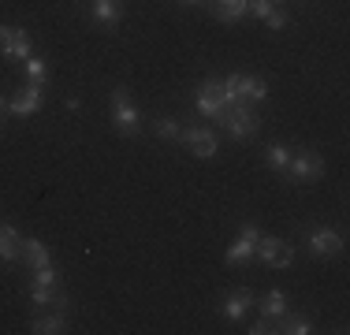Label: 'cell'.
Here are the masks:
<instances>
[{
	"mask_svg": "<svg viewBox=\"0 0 350 335\" xmlns=\"http://www.w3.org/2000/svg\"><path fill=\"white\" fill-rule=\"evenodd\" d=\"M23 257V234L12 224H0V261H19Z\"/></svg>",
	"mask_w": 350,
	"mask_h": 335,
	"instance_id": "12",
	"label": "cell"
},
{
	"mask_svg": "<svg viewBox=\"0 0 350 335\" xmlns=\"http://www.w3.org/2000/svg\"><path fill=\"white\" fill-rule=\"evenodd\" d=\"M283 313H287V295H283L280 287L265 291V295H261V317L276 321V317H283Z\"/></svg>",
	"mask_w": 350,
	"mask_h": 335,
	"instance_id": "15",
	"label": "cell"
},
{
	"mask_svg": "<svg viewBox=\"0 0 350 335\" xmlns=\"http://www.w3.org/2000/svg\"><path fill=\"white\" fill-rule=\"evenodd\" d=\"M224 86H228L231 100H239V105H257V100H269V82L257 79V75H228V79H224Z\"/></svg>",
	"mask_w": 350,
	"mask_h": 335,
	"instance_id": "3",
	"label": "cell"
},
{
	"mask_svg": "<svg viewBox=\"0 0 350 335\" xmlns=\"http://www.w3.org/2000/svg\"><path fill=\"white\" fill-rule=\"evenodd\" d=\"M276 8V0H246V12L250 15H257V19H265V15Z\"/></svg>",
	"mask_w": 350,
	"mask_h": 335,
	"instance_id": "25",
	"label": "cell"
},
{
	"mask_svg": "<svg viewBox=\"0 0 350 335\" xmlns=\"http://www.w3.org/2000/svg\"><path fill=\"white\" fill-rule=\"evenodd\" d=\"M213 15L220 23H235V19H243V15H246V0H216Z\"/></svg>",
	"mask_w": 350,
	"mask_h": 335,
	"instance_id": "18",
	"label": "cell"
},
{
	"mask_svg": "<svg viewBox=\"0 0 350 335\" xmlns=\"http://www.w3.org/2000/svg\"><path fill=\"white\" fill-rule=\"evenodd\" d=\"M4 108H8V100H4V97H0V112H4Z\"/></svg>",
	"mask_w": 350,
	"mask_h": 335,
	"instance_id": "28",
	"label": "cell"
},
{
	"mask_svg": "<svg viewBox=\"0 0 350 335\" xmlns=\"http://www.w3.org/2000/svg\"><path fill=\"white\" fill-rule=\"evenodd\" d=\"M306 250L313 257H336V254H343V234L336 228H328V224H317V228L306 231Z\"/></svg>",
	"mask_w": 350,
	"mask_h": 335,
	"instance_id": "6",
	"label": "cell"
},
{
	"mask_svg": "<svg viewBox=\"0 0 350 335\" xmlns=\"http://www.w3.org/2000/svg\"><path fill=\"white\" fill-rule=\"evenodd\" d=\"M179 4H187V8H194V4H202V0H179Z\"/></svg>",
	"mask_w": 350,
	"mask_h": 335,
	"instance_id": "27",
	"label": "cell"
},
{
	"mask_svg": "<svg viewBox=\"0 0 350 335\" xmlns=\"http://www.w3.org/2000/svg\"><path fill=\"white\" fill-rule=\"evenodd\" d=\"M23 261H27L30 268H45V265H53V257H49L45 242H38V239H23Z\"/></svg>",
	"mask_w": 350,
	"mask_h": 335,
	"instance_id": "16",
	"label": "cell"
},
{
	"mask_svg": "<svg viewBox=\"0 0 350 335\" xmlns=\"http://www.w3.org/2000/svg\"><path fill=\"white\" fill-rule=\"evenodd\" d=\"M0 56L8 60H27L30 56V38L23 27H0Z\"/></svg>",
	"mask_w": 350,
	"mask_h": 335,
	"instance_id": "10",
	"label": "cell"
},
{
	"mask_svg": "<svg viewBox=\"0 0 350 335\" xmlns=\"http://www.w3.org/2000/svg\"><path fill=\"white\" fill-rule=\"evenodd\" d=\"M90 12H94V19L97 23H120L123 19V4L120 0H94V4H90Z\"/></svg>",
	"mask_w": 350,
	"mask_h": 335,
	"instance_id": "17",
	"label": "cell"
},
{
	"mask_svg": "<svg viewBox=\"0 0 350 335\" xmlns=\"http://www.w3.org/2000/svg\"><path fill=\"white\" fill-rule=\"evenodd\" d=\"M276 324L280 328L276 332H287V335H306V332H313V324H310V317H276Z\"/></svg>",
	"mask_w": 350,
	"mask_h": 335,
	"instance_id": "20",
	"label": "cell"
},
{
	"mask_svg": "<svg viewBox=\"0 0 350 335\" xmlns=\"http://www.w3.org/2000/svg\"><path fill=\"white\" fill-rule=\"evenodd\" d=\"M276 4H280V0H276Z\"/></svg>",
	"mask_w": 350,
	"mask_h": 335,
	"instance_id": "30",
	"label": "cell"
},
{
	"mask_svg": "<svg viewBox=\"0 0 350 335\" xmlns=\"http://www.w3.org/2000/svg\"><path fill=\"white\" fill-rule=\"evenodd\" d=\"M153 131H157V138H164V142H179V138H183L179 120H172V116H157V120H153Z\"/></svg>",
	"mask_w": 350,
	"mask_h": 335,
	"instance_id": "19",
	"label": "cell"
},
{
	"mask_svg": "<svg viewBox=\"0 0 350 335\" xmlns=\"http://www.w3.org/2000/svg\"><path fill=\"white\" fill-rule=\"evenodd\" d=\"M23 71H27V82H45V75H49V64L41 60V56L30 53L27 60H23Z\"/></svg>",
	"mask_w": 350,
	"mask_h": 335,
	"instance_id": "21",
	"label": "cell"
},
{
	"mask_svg": "<svg viewBox=\"0 0 350 335\" xmlns=\"http://www.w3.org/2000/svg\"><path fill=\"white\" fill-rule=\"evenodd\" d=\"M112 127L120 131L123 138H138L142 134V116H138V108L131 105V97L123 86L112 90Z\"/></svg>",
	"mask_w": 350,
	"mask_h": 335,
	"instance_id": "2",
	"label": "cell"
},
{
	"mask_svg": "<svg viewBox=\"0 0 350 335\" xmlns=\"http://www.w3.org/2000/svg\"><path fill=\"white\" fill-rule=\"evenodd\" d=\"M216 123H220V127L228 131L235 142H246V138H254V134L261 131V116L254 112V105H239V100H235V105H231Z\"/></svg>",
	"mask_w": 350,
	"mask_h": 335,
	"instance_id": "1",
	"label": "cell"
},
{
	"mask_svg": "<svg viewBox=\"0 0 350 335\" xmlns=\"http://www.w3.org/2000/svg\"><path fill=\"white\" fill-rule=\"evenodd\" d=\"M183 142H187V149L198 157V161H213L216 157V134L209 127H183Z\"/></svg>",
	"mask_w": 350,
	"mask_h": 335,
	"instance_id": "9",
	"label": "cell"
},
{
	"mask_svg": "<svg viewBox=\"0 0 350 335\" xmlns=\"http://www.w3.org/2000/svg\"><path fill=\"white\" fill-rule=\"evenodd\" d=\"M34 283H45V287H60V276H56L53 265H45V268H34Z\"/></svg>",
	"mask_w": 350,
	"mask_h": 335,
	"instance_id": "23",
	"label": "cell"
},
{
	"mask_svg": "<svg viewBox=\"0 0 350 335\" xmlns=\"http://www.w3.org/2000/svg\"><path fill=\"white\" fill-rule=\"evenodd\" d=\"M265 27H269V30H283V27H287V12H283V8L276 4V8H272V12L269 15H265Z\"/></svg>",
	"mask_w": 350,
	"mask_h": 335,
	"instance_id": "24",
	"label": "cell"
},
{
	"mask_svg": "<svg viewBox=\"0 0 350 335\" xmlns=\"http://www.w3.org/2000/svg\"><path fill=\"white\" fill-rule=\"evenodd\" d=\"M30 332L34 335H60V332H68V321H64L60 309H53V313L34 317V321H30Z\"/></svg>",
	"mask_w": 350,
	"mask_h": 335,
	"instance_id": "14",
	"label": "cell"
},
{
	"mask_svg": "<svg viewBox=\"0 0 350 335\" xmlns=\"http://www.w3.org/2000/svg\"><path fill=\"white\" fill-rule=\"evenodd\" d=\"M287 179H295V183H317L324 175V157L321 153H313V149H298V153H291V161H287Z\"/></svg>",
	"mask_w": 350,
	"mask_h": 335,
	"instance_id": "5",
	"label": "cell"
},
{
	"mask_svg": "<svg viewBox=\"0 0 350 335\" xmlns=\"http://www.w3.org/2000/svg\"><path fill=\"white\" fill-rule=\"evenodd\" d=\"M254 257H257V261H265L269 268H287L291 261H295V250H291L283 239H276V234H265L261 231V239H257V246H254Z\"/></svg>",
	"mask_w": 350,
	"mask_h": 335,
	"instance_id": "7",
	"label": "cell"
},
{
	"mask_svg": "<svg viewBox=\"0 0 350 335\" xmlns=\"http://www.w3.org/2000/svg\"><path fill=\"white\" fill-rule=\"evenodd\" d=\"M254 306V295H250L246 287H239V291H228V298H224V317H228V321H243L246 317V309Z\"/></svg>",
	"mask_w": 350,
	"mask_h": 335,
	"instance_id": "13",
	"label": "cell"
},
{
	"mask_svg": "<svg viewBox=\"0 0 350 335\" xmlns=\"http://www.w3.org/2000/svg\"><path fill=\"white\" fill-rule=\"evenodd\" d=\"M231 105H235V100H231V94H228V86H224V82H216V79L202 82V90H198V112H202V116L220 120Z\"/></svg>",
	"mask_w": 350,
	"mask_h": 335,
	"instance_id": "4",
	"label": "cell"
},
{
	"mask_svg": "<svg viewBox=\"0 0 350 335\" xmlns=\"http://www.w3.org/2000/svg\"><path fill=\"white\" fill-rule=\"evenodd\" d=\"M265 161H269L276 172H287V161H291V149L283 146V142H272L269 146V153H265Z\"/></svg>",
	"mask_w": 350,
	"mask_h": 335,
	"instance_id": "22",
	"label": "cell"
},
{
	"mask_svg": "<svg viewBox=\"0 0 350 335\" xmlns=\"http://www.w3.org/2000/svg\"><path fill=\"white\" fill-rule=\"evenodd\" d=\"M265 332H276V321H269V317H261V321L250 328V335H265Z\"/></svg>",
	"mask_w": 350,
	"mask_h": 335,
	"instance_id": "26",
	"label": "cell"
},
{
	"mask_svg": "<svg viewBox=\"0 0 350 335\" xmlns=\"http://www.w3.org/2000/svg\"><path fill=\"white\" fill-rule=\"evenodd\" d=\"M41 100H45V90H41V82H27L19 94L8 100V108H12L15 116H34L38 108H41Z\"/></svg>",
	"mask_w": 350,
	"mask_h": 335,
	"instance_id": "11",
	"label": "cell"
},
{
	"mask_svg": "<svg viewBox=\"0 0 350 335\" xmlns=\"http://www.w3.org/2000/svg\"><path fill=\"white\" fill-rule=\"evenodd\" d=\"M257 239H261V228H257V224H243V228H239V239L231 242L228 254H224V261H228V265H250V261H254Z\"/></svg>",
	"mask_w": 350,
	"mask_h": 335,
	"instance_id": "8",
	"label": "cell"
},
{
	"mask_svg": "<svg viewBox=\"0 0 350 335\" xmlns=\"http://www.w3.org/2000/svg\"><path fill=\"white\" fill-rule=\"evenodd\" d=\"M0 127H4V120H0Z\"/></svg>",
	"mask_w": 350,
	"mask_h": 335,
	"instance_id": "29",
	"label": "cell"
}]
</instances>
